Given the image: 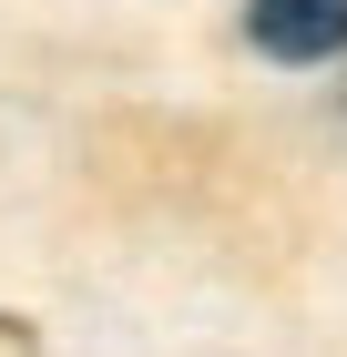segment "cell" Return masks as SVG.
<instances>
[{
    "label": "cell",
    "instance_id": "6da1fadb",
    "mask_svg": "<svg viewBox=\"0 0 347 357\" xmlns=\"http://www.w3.org/2000/svg\"><path fill=\"white\" fill-rule=\"evenodd\" d=\"M245 41L266 61H337L347 52V0H245Z\"/></svg>",
    "mask_w": 347,
    "mask_h": 357
}]
</instances>
